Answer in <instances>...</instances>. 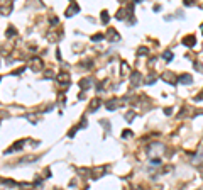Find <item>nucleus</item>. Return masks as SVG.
Instances as JSON below:
<instances>
[{"instance_id":"f257e3e1","label":"nucleus","mask_w":203,"mask_h":190,"mask_svg":"<svg viewBox=\"0 0 203 190\" xmlns=\"http://www.w3.org/2000/svg\"><path fill=\"white\" fill-rule=\"evenodd\" d=\"M56 80H58V85H59L63 90H66V88L69 87V83H71V77H69L68 71H61V73H58Z\"/></svg>"},{"instance_id":"f03ea898","label":"nucleus","mask_w":203,"mask_h":190,"mask_svg":"<svg viewBox=\"0 0 203 190\" xmlns=\"http://www.w3.org/2000/svg\"><path fill=\"white\" fill-rule=\"evenodd\" d=\"M29 68L32 71H41V70H44V61L39 56H32L29 60Z\"/></svg>"},{"instance_id":"7ed1b4c3","label":"nucleus","mask_w":203,"mask_h":190,"mask_svg":"<svg viewBox=\"0 0 203 190\" xmlns=\"http://www.w3.org/2000/svg\"><path fill=\"white\" fill-rule=\"evenodd\" d=\"M129 80H130V85H132V87H139L141 83L144 82V77H142V73H141V71L134 70V71H130Z\"/></svg>"},{"instance_id":"20e7f679","label":"nucleus","mask_w":203,"mask_h":190,"mask_svg":"<svg viewBox=\"0 0 203 190\" xmlns=\"http://www.w3.org/2000/svg\"><path fill=\"white\" fill-rule=\"evenodd\" d=\"M24 144H26V139H19V141L14 142L12 146H9L7 149H5L4 155H12V153L19 151V149H22V148H24Z\"/></svg>"},{"instance_id":"39448f33","label":"nucleus","mask_w":203,"mask_h":190,"mask_svg":"<svg viewBox=\"0 0 203 190\" xmlns=\"http://www.w3.org/2000/svg\"><path fill=\"white\" fill-rule=\"evenodd\" d=\"M102 107V99L100 97H93L88 104V112H97L98 109Z\"/></svg>"},{"instance_id":"423d86ee","label":"nucleus","mask_w":203,"mask_h":190,"mask_svg":"<svg viewBox=\"0 0 203 190\" xmlns=\"http://www.w3.org/2000/svg\"><path fill=\"white\" fill-rule=\"evenodd\" d=\"M78 12H80V5H78L76 2H69L68 9L65 10V15L66 17H73L75 14H78Z\"/></svg>"},{"instance_id":"0eeeda50","label":"nucleus","mask_w":203,"mask_h":190,"mask_svg":"<svg viewBox=\"0 0 203 190\" xmlns=\"http://www.w3.org/2000/svg\"><path fill=\"white\" fill-rule=\"evenodd\" d=\"M161 78H163L164 82L171 83V85H176V83H178V77L174 73H171V71H164V73L161 75Z\"/></svg>"},{"instance_id":"6e6552de","label":"nucleus","mask_w":203,"mask_h":190,"mask_svg":"<svg viewBox=\"0 0 203 190\" xmlns=\"http://www.w3.org/2000/svg\"><path fill=\"white\" fill-rule=\"evenodd\" d=\"M107 172H108V166H97V168L91 170V177L93 178H102Z\"/></svg>"},{"instance_id":"1a4fd4ad","label":"nucleus","mask_w":203,"mask_h":190,"mask_svg":"<svg viewBox=\"0 0 203 190\" xmlns=\"http://www.w3.org/2000/svg\"><path fill=\"white\" fill-rule=\"evenodd\" d=\"M181 43L185 44L186 48H193L195 44H196V36H193V34H188V36H183V39H181Z\"/></svg>"},{"instance_id":"9d476101","label":"nucleus","mask_w":203,"mask_h":190,"mask_svg":"<svg viewBox=\"0 0 203 190\" xmlns=\"http://www.w3.org/2000/svg\"><path fill=\"white\" fill-rule=\"evenodd\" d=\"M178 83H181V85H190V83H193V77H191L190 73H183L178 77Z\"/></svg>"},{"instance_id":"9b49d317","label":"nucleus","mask_w":203,"mask_h":190,"mask_svg":"<svg viewBox=\"0 0 203 190\" xmlns=\"http://www.w3.org/2000/svg\"><path fill=\"white\" fill-rule=\"evenodd\" d=\"M39 160L37 155H27V156H22L19 160V165H27V163H34V161Z\"/></svg>"},{"instance_id":"f8f14e48","label":"nucleus","mask_w":203,"mask_h":190,"mask_svg":"<svg viewBox=\"0 0 203 190\" xmlns=\"http://www.w3.org/2000/svg\"><path fill=\"white\" fill-rule=\"evenodd\" d=\"M105 38H107L110 43H115V41H119V39H120V34H119L115 29H108V31H107V36H105Z\"/></svg>"},{"instance_id":"ddd939ff","label":"nucleus","mask_w":203,"mask_h":190,"mask_svg":"<svg viewBox=\"0 0 203 190\" xmlns=\"http://www.w3.org/2000/svg\"><path fill=\"white\" fill-rule=\"evenodd\" d=\"M12 7H14V2H9V4L2 2V4H0V12H2V15H9Z\"/></svg>"},{"instance_id":"4468645a","label":"nucleus","mask_w":203,"mask_h":190,"mask_svg":"<svg viewBox=\"0 0 203 190\" xmlns=\"http://www.w3.org/2000/svg\"><path fill=\"white\" fill-rule=\"evenodd\" d=\"M129 70H130L129 63L122 60V61H120V78H125L127 75H129ZM129 77H130V75H129Z\"/></svg>"},{"instance_id":"2eb2a0df","label":"nucleus","mask_w":203,"mask_h":190,"mask_svg":"<svg viewBox=\"0 0 203 190\" xmlns=\"http://www.w3.org/2000/svg\"><path fill=\"white\" fill-rule=\"evenodd\" d=\"M90 87H91V78H81V80H80V88H81L83 92L88 90Z\"/></svg>"},{"instance_id":"dca6fc26","label":"nucleus","mask_w":203,"mask_h":190,"mask_svg":"<svg viewBox=\"0 0 203 190\" xmlns=\"http://www.w3.org/2000/svg\"><path fill=\"white\" fill-rule=\"evenodd\" d=\"M117 104H119V100L113 97V99H110V100H107V102H105V109H107V110H115Z\"/></svg>"},{"instance_id":"f3484780","label":"nucleus","mask_w":203,"mask_h":190,"mask_svg":"<svg viewBox=\"0 0 203 190\" xmlns=\"http://www.w3.org/2000/svg\"><path fill=\"white\" fill-rule=\"evenodd\" d=\"M100 21H102V24H105V26H107L108 22H110V15H108V10H102V14H100Z\"/></svg>"},{"instance_id":"a211bd4d","label":"nucleus","mask_w":203,"mask_h":190,"mask_svg":"<svg viewBox=\"0 0 203 190\" xmlns=\"http://www.w3.org/2000/svg\"><path fill=\"white\" fill-rule=\"evenodd\" d=\"M156 80H157V75H156L154 71H151V73H149V77L146 78V83H147V85H152Z\"/></svg>"},{"instance_id":"6ab92c4d","label":"nucleus","mask_w":203,"mask_h":190,"mask_svg":"<svg viewBox=\"0 0 203 190\" xmlns=\"http://www.w3.org/2000/svg\"><path fill=\"white\" fill-rule=\"evenodd\" d=\"M163 60H164V61H171V60H173V51H171V49H166V51L163 53Z\"/></svg>"},{"instance_id":"aec40b11","label":"nucleus","mask_w":203,"mask_h":190,"mask_svg":"<svg viewBox=\"0 0 203 190\" xmlns=\"http://www.w3.org/2000/svg\"><path fill=\"white\" fill-rule=\"evenodd\" d=\"M146 54H149V48L141 46V48L137 49V56H146Z\"/></svg>"},{"instance_id":"412c9836","label":"nucleus","mask_w":203,"mask_h":190,"mask_svg":"<svg viewBox=\"0 0 203 190\" xmlns=\"http://www.w3.org/2000/svg\"><path fill=\"white\" fill-rule=\"evenodd\" d=\"M5 34H7V38H14V36H17V31H15V27H14V26H10Z\"/></svg>"},{"instance_id":"4be33fe9","label":"nucleus","mask_w":203,"mask_h":190,"mask_svg":"<svg viewBox=\"0 0 203 190\" xmlns=\"http://www.w3.org/2000/svg\"><path fill=\"white\" fill-rule=\"evenodd\" d=\"M132 136H134V133H132L130 129H124V131H122V138H124V139H129V138H132Z\"/></svg>"},{"instance_id":"5701e85b","label":"nucleus","mask_w":203,"mask_h":190,"mask_svg":"<svg viewBox=\"0 0 203 190\" xmlns=\"http://www.w3.org/2000/svg\"><path fill=\"white\" fill-rule=\"evenodd\" d=\"M124 14H125V10H124V9H119V10H117V14H115V19H119V21H124V17H125Z\"/></svg>"},{"instance_id":"b1692460","label":"nucleus","mask_w":203,"mask_h":190,"mask_svg":"<svg viewBox=\"0 0 203 190\" xmlns=\"http://www.w3.org/2000/svg\"><path fill=\"white\" fill-rule=\"evenodd\" d=\"M134 117H135V112H134V110H130V112L125 114V121L127 122H132V121H134Z\"/></svg>"},{"instance_id":"393cba45","label":"nucleus","mask_w":203,"mask_h":190,"mask_svg":"<svg viewBox=\"0 0 203 190\" xmlns=\"http://www.w3.org/2000/svg\"><path fill=\"white\" fill-rule=\"evenodd\" d=\"M102 39H105V36L102 34V32H98V34H93V36H91V41H102Z\"/></svg>"},{"instance_id":"a878e982","label":"nucleus","mask_w":203,"mask_h":190,"mask_svg":"<svg viewBox=\"0 0 203 190\" xmlns=\"http://www.w3.org/2000/svg\"><path fill=\"white\" fill-rule=\"evenodd\" d=\"M100 124H102V126L105 127V131H107V133L110 131V124H108V121H107V119H102V121H100Z\"/></svg>"},{"instance_id":"bb28decb","label":"nucleus","mask_w":203,"mask_h":190,"mask_svg":"<svg viewBox=\"0 0 203 190\" xmlns=\"http://www.w3.org/2000/svg\"><path fill=\"white\" fill-rule=\"evenodd\" d=\"M151 165H152V166H159V165H161V158H152Z\"/></svg>"},{"instance_id":"cd10ccee","label":"nucleus","mask_w":203,"mask_h":190,"mask_svg":"<svg viewBox=\"0 0 203 190\" xmlns=\"http://www.w3.org/2000/svg\"><path fill=\"white\" fill-rule=\"evenodd\" d=\"M44 77H46V78H54V73H52V70H46V71H44Z\"/></svg>"},{"instance_id":"c85d7f7f","label":"nucleus","mask_w":203,"mask_h":190,"mask_svg":"<svg viewBox=\"0 0 203 190\" xmlns=\"http://www.w3.org/2000/svg\"><path fill=\"white\" fill-rule=\"evenodd\" d=\"M2 183H4V185H9V187H15V182H12V180H2Z\"/></svg>"},{"instance_id":"c756f323","label":"nucleus","mask_w":203,"mask_h":190,"mask_svg":"<svg viewBox=\"0 0 203 190\" xmlns=\"http://www.w3.org/2000/svg\"><path fill=\"white\" fill-rule=\"evenodd\" d=\"M195 68L198 70V71H201V73H203V65L200 63V61H195Z\"/></svg>"},{"instance_id":"7c9ffc66","label":"nucleus","mask_w":203,"mask_h":190,"mask_svg":"<svg viewBox=\"0 0 203 190\" xmlns=\"http://www.w3.org/2000/svg\"><path fill=\"white\" fill-rule=\"evenodd\" d=\"M173 110H174L173 107H166L164 109V114H166V116H173Z\"/></svg>"},{"instance_id":"2f4dec72","label":"nucleus","mask_w":203,"mask_h":190,"mask_svg":"<svg viewBox=\"0 0 203 190\" xmlns=\"http://www.w3.org/2000/svg\"><path fill=\"white\" fill-rule=\"evenodd\" d=\"M58 22H59V19H58V17H51V19H49V24H51V26H54V24H58Z\"/></svg>"},{"instance_id":"473e14b6","label":"nucleus","mask_w":203,"mask_h":190,"mask_svg":"<svg viewBox=\"0 0 203 190\" xmlns=\"http://www.w3.org/2000/svg\"><path fill=\"white\" fill-rule=\"evenodd\" d=\"M196 170H198V173H200V177H201V178H203V163H200V165H198V168H196Z\"/></svg>"},{"instance_id":"72a5a7b5","label":"nucleus","mask_w":203,"mask_h":190,"mask_svg":"<svg viewBox=\"0 0 203 190\" xmlns=\"http://www.w3.org/2000/svg\"><path fill=\"white\" fill-rule=\"evenodd\" d=\"M183 2H185L186 7H191V5H193V0H183Z\"/></svg>"},{"instance_id":"f704fd0d","label":"nucleus","mask_w":203,"mask_h":190,"mask_svg":"<svg viewBox=\"0 0 203 190\" xmlns=\"http://www.w3.org/2000/svg\"><path fill=\"white\" fill-rule=\"evenodd\" d=\"M132 190H142V187H141V185H137V187H134Z\"/></svg>"},{"instance_id":"c9c22d12","label":"nucleus","mask_w":203,"mask_h":190,"mask_svg":"<svg viewBox=\"0 0 203 190\" xmlns=\"http://www.w3.org/2000/svg\"><path fill=\"white\" fill-rule=\"evenodd\" d=\"M200 29H201V32H203V24H201V26H200Z\"/></svg>"}]
</instances>
